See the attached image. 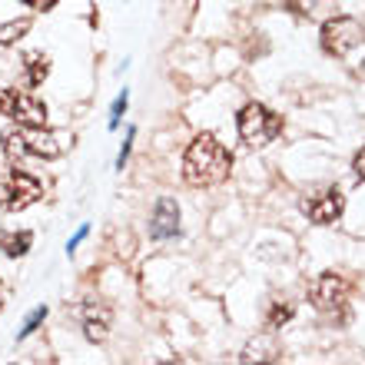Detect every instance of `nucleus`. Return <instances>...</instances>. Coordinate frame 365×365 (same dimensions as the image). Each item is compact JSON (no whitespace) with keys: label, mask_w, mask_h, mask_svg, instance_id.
Here are the masks:
<instances>
[{"label":"nucleus","mask_w":365,"mask_h":365,"mask_svg":"<svg viewBox=\"0 0 365 365\" xmlns=\"http://www.w3.org/2000/svg\"><path fill=\"white\" fill-rule=\"evenodd\" d=\"M232 170V156L230 150L216 140L212 133H200L186 146V156H182V180L202 190V186H220Z\"/></svg>","instance_id":"obj_1"},{"label":"nucleus","mask_w":365,"mask_h":365,"mask_svg":"<svg viewBox=\"0 0 365 365\" xmlns=\"http://www.w3.org/2000/svg\"><path fill=\"white\" fill-rule=\"evenodd\" d=\"M4 140V153L17 163L24 156H37V160H57L63 153V143L60 136L47 126H17V130H7L0 136Z\"/></svg>","instance_id":"obj_2"},{"label":"nucleus","mask_w":365,"mask_h":365,"mask_svg":"<svg viewBox=\"0 0 365 365\" xmlns=\"http://www.w3.org/2000/svg\"><path fill=\"white\" fill-rule=\"evenodd\" d=\"M279 133H282V116H276L269 106H262V103L242 106V113H240V136H242V143H246V146H252V150L269 146Z\"/></svg>","instance_id":"obj_3"},{"label":"nucleus","mask_w":365,"mask_h":365,"mask_svg":"<svg viewBox=\"0 0 365 365\" xmlns=\"http://www.w3.org/2000/svg\"><path fill=\"white\" fill-rule=\"evenodd\" d=\"M43 196V182L37 176L24 173V170H7V173H0V210L4 212H20L34 206V202Z\"/></svg>","instance_id":"obj_4"},{"label":"nucleus","mask_w":365,"mask_h":365,"mask_svg":"<svg viewBox=\"0 0 365 365\" xmlns=\"http://www.w3.org/2000/svg\"><path fill=\"white\" fill-rule=\"evenodd\" d=\"M0 113L10 116L17 126H47V103L30 90L4 87L0 90Z\"/></svg>","instance_id":"obj_5"},{"label":"nucleus","mask_w":365,"mask_h":365,"mask_svg":"<svg viewBox=\"0 0 365 365\" xmlns=\"http://www.w3.org/2000/svg\"><path fill=\"white\" fill-rule=\"evenodd\" d=\"M319 40H322V50H326L329 57H352V50H359L365 43V30L359 20L352 17H332L322 24V34H319Z\"/></svg>","instance_id":"obj_6"},{"label":"nucleus","mask_w":365,"mask_h":365,"mask_svg":"<svg viewBox=\"0 0 365 365\" xmlns=\"http://www.w3.org/2000/svg\"><path fill=\"white\" fill-rule=\"evenodd\" d=\"M349 299V282L346 276L339 272H322V276L312 279L309 286V302L319 309V312H336V309L346 306Z\"/></svg>","instance_id":"obj_7"},{"label":"nucleus","mask_w":365,"mask_h":365,"mask_svg":"<svg viewBox=\"0 0 365 365\" xmlns=\"http://www.w3.org/2000/svg\"><path fill=\"white\" fill-rule=\"evenodd\" d=\"M302 212H306L316 226H332V222H339L342 212H346V196H342L339 186H329V190L309 196V200L302 202Z\"/></svg>","instance_id":"obj_8"},{"label":"nucleus","mask_w":365,"mask_h":365,"mask_svg":"<svg viewBox=\"0 0 365 365\" xmlns=\"http://www.w3.org/2000/svg\"><path fill=\"white\" fill-rule=\"evenodd\" d=\"M80 316V326H83V336L90 342H103L110 336V322H113V312L103 306V302H83L77 309Z\"/></svg>","instance_id":"obj_9"},{"label":"nucleus","mask_w":365,"mask_h":365,"mask_svg":"<svg viewBox=\"0 0 365 365\" xmlns=\"http://www.w3.org/2000/svg\"><path fill=\"white\" fill-rule=\"evenodd\" d=\"M176 232H180V206H176V200L163 196L156 202L153 220H150V236L153 240H173Z\"/></svg>","instance_id":"obj_10"},{"label":"nucleus","mask_w":365,"mask_h":365,"mask_svg":"<svg viewBox=\"0 0 365 365\" xmlns=\"http://www.w3.org/2000/svg\"><path fill=\"white\" fill-rule=\"evenodd\" d=\"M24 73H27L30 87H40V83L50 77V57H47V53H40V50L24 53Z\"/></svg>","instance_id":"obj_11"},{"label":"nucleus","mask_w":365,"mask_h":365,"mask_svg":"<svg viewBox=\"0 0 365 365\" xmlns=\"http://www.w3.org/2000/svg\"><path fill=\"white\" fill-rule=\"evenodd\" d=\"M276 356H279V349L272 342V336H256L250 346L242 349L240 362H272Z\"/></svg>","instance_id":"obj_12"},{"label":"nucleus","mask_w":365,"mask_h":365,"mask_svg":"<svg viewBox=\"0 0 365 365\" xmlns=\"http://www.w3.org/2000/svg\"><path fill=\"white\" fill-rule=\"evenodd\" d=\"M30 240H34L30 232H17V236H4V240H0V250L7 252V256H24V252L30 250Z\"/></svg>","instance_id":"obj_13"},{"label":"nucleus","mask_w":365,"mask_h":365,"mask_svg":"<svg viewBox=\"0 0 365 365\" xmlns=\"http://www.w3.org/2000/svg\"><path fill=\"white\" fill-rule=\"evenodd\" d=\"M30 30V20H10V24H0V43H14Z\"/></svg>","instance_id":"obj_14"},{"label":"nucleus","mask_w":365,"mask_h":365,"mask_svg":"<svg viewBox=\"0 0 365 365\" xmlns=\"http://www.w3.org/2000/svg\"><path fill=\"white\" fill-rule=\"evenodd\" d=\"M292 312H296V309H292V302H272L269 316H266V326L279 329L282 322H289V319H292Z\"/></svg>","instance_id":"obj_15"},{"label":"nucleus","mask_w":365,"mask_h":365,"mask_svg":"<svg viewBox=\"0 0 365 365\" xmlns=\"http://www.w3.org/2000/svg\"><path fill=\"white\" fill-rule=\"evenodd\" d=\"M47 319V306H37L34 312L27 316V322H24V329H20V339H27V336H34L37 332V326Z\"/></svg>","instance_id":"obj_16"},{"label":"nucleus","mask_w":365,"mask_h":365,"mask_svg":"<svg viewBox=\"0 0 365 365\" xmlns=\"http://www.w3.org/2000/svg\"><path fill=\"white\" fill-rule=\"evenodd\" d=\"M126 113V90L113 100V106H110V130H116L120 126V116Z\"/></svg>","instance_id":"obj_17"},{"label":"nucleus","mask_w":365,"mask_h":365,"mask_svg":"<svg viewBox=\"0 0 365 365\" xmlns=\"http://www.w3.org/2000/svg\"><path fill=\"white\" fill-rule=\"evenodd\" d=\"M352 170H356V180L362 182V180H365V146L356 153V160H352Z\"/></svg>","instance_id":"obj_18"},{"label":"nucleus","mask_w":365,"mask_h":365,"mask_svg":"<svg viewBox=\"0 0 365 365\" xmlns=\"http://www.w3.org/2000/svg\"><path fill=\"white\" fill-rule=\"evenodd\" d=\"M130 143H133V130H126V143H123V150H120V156H116V166H120V170H123L126 156H130Z\"/></svg>","instance_id":"obj_19"},{"label":"nucleus","mask_w":365,"mask_h":365,"mask_svg":"<svg viewBox=\"0 0 365 365\" xmlns=\"http://www.w3.org/2000/svg\"><path fill=\"white\" fill-rule=\"evenodd\" d=\"M87 232H90V226H80V232H77V236H73V240L67 242V252H77V246H80V242H83V240H87Z\"/></svg>","instance_id":"obj_20"},{"label":"nucleus","mask_w":365,"mask_h":365,"mask_svg":"<svg viewBox=\"0 0 365 365\" xmlns=\"http://www.w3.org/2000/svg\"><path fill=\"white\" fill-rule=\"evenodd\" d=\"M352 73H356V77H362V80H365V43H362V53H359V57L352 60Z\"/></svg>","instance_id":"obj_21"},{"label":"nucleus","mask_w":365,"mask_h":365,"mask_svg":"<svg viewBox=\"0 0 365 365\" xmlns=\"http://www.w3.org/2000/svg\"><path fill=\"white\" fill-rule=\"evenodd\" d=\"M24 4H27V7H34V10H50L57 0H24Z\"/></svg>","instance_id":"obj_22"}]
</instances>
